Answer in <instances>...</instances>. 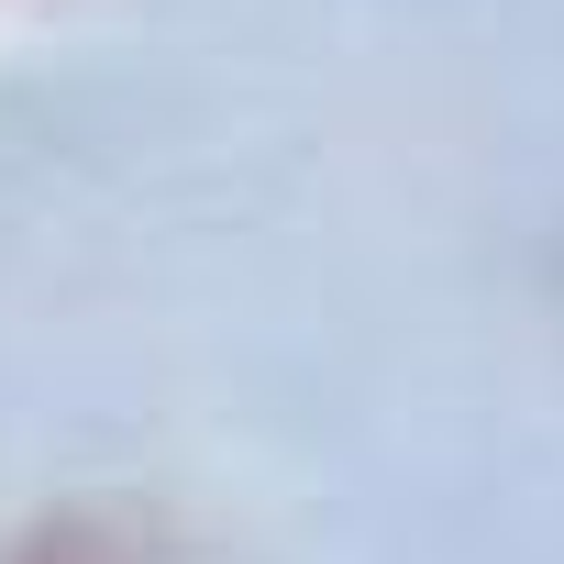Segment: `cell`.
Returning <instances> with one entry per match:
<instances>
[]
</instances>
